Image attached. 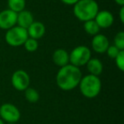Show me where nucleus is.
<instances>
[{"label": "nucleus", "mask_w": 124, "mask_h": 124, "mask_svg": "<svg viewBox=\"0 0 124 124\" xmlns=\"http://www.w3.org/2000/svg\"><path fill=\"white\" fill-rule=\"evenodd\" d=\"M83 75L79 67L68 64L60 67L56 74V83L60 89L70 91L79 85Z\"/></svg>", "instance_id": "1"}, {"label": "nucleus", "mask_w": 124, "mask_h": 124, "mask_svg": "<svg viewBox=\"0 0 124 124\" xmlns=\"http://www.w3.org/2000/svg\"><path fill=\"white\" fill-rule=\"evenodd\" d=\"M99 11V4L95 0H79L73 5V14L83 22L94 20Z\"/></svg>", "instance_id": "2"}, {"label": "nucleus", "mask_w": 124, "mask_h": 124, "mask_svg": "<svg viewBox=\"0 0 124 124\" xmlns=\"http://www.w3.org/2000/svg\"><path fill=\"white\" fill-rule=\"evenodd\" d=\"M78 86L83 96L88 99H93L100 93L102 85L99 77L88 74L82 78Z\"/></svg>", "instance_id": "3"}, {"label": "nucleus", "mask_w": 124, "mask_h": 124, "mask_svg": "<svg viewBox=\"0 0 124 124\" xmlns=\"http://www.w3.org/2000/svg\"><path fill=\"white\" fill-rule=\"evenodd\" d=\"M90 59H91V50L88 47L84 45L76 47L69 54V63L77 67L86 65Z\"/></svg>", "instance_id": "4"}, {"label": "nucleus", "mask_w": 124, "mask_h": 124, "mask_svg": "<svg viewBox=\"0 0 124 124\" xmlns=\"http://www.w3.org/2000/svg\"><path fill=\"white\" fill-rule=\"evenodd\" d=\"M28 38L29 37L26 29L18 26L7 30L5 33L6 43L12 47H19L23 45Z\"/></svg>", "instance_id": "5"}, {"label": "nucleus", "mask_w": 124, "mask_h": 124, "mask_svg": "<svg viewBox=\"0 0 124 124\" xmlns=\"http://www.w3.org/2000/svg\"><path fill=\"white\" fill-rule=\"evenodd\" d=\"M0 118L8 123H16L21 118V112L13 104L5 103L0 106Z\"/></svg>", "instance_id": "6"}, {"label": "nucleus", "mask_w": 124, "mask_h": 124, "mask_svg": "<svg viewBox=\"0 0 124 124\" xmlns=\"http://www.w3.org/2000/svg\"><path fill=\"white\" fill-rule=\"evenodd\" d=\"M12 86L18 91H25L30 85V77L26 71L23 70H17L11 77Z\"/></svg>", "instance_id": "7"}, {"label": "nucleus", "mask_w": 124, "mask_h": 124, "mask_svg": "<svg viewBox=\"0 0 124 124\" xmlns=\"http://www.w3.org/2000/svg\"><path fill=\"white\" fill-rule=\"evenodd\" d=\"M17 23V13L4 9L0 12V28L3 30H9L16 26Z\"/></svg>", "instance_id": "8"}, {"label": "nucleus", "mask_w": 124, "mask_h": 124, "mask_svg": "<svg viewBox=\"0 0 124 124\" xmlns=\"http://www.w3.org/2000/svg\"><path fill=\"white\" fill-rule=\"evenodd\" d=\"M92 48L93 51L98 54H104L106 52L108 47L110 46L109 39L103 34H97L93 36L91 42Z\"/></svg>", "instance_id": "9"}, {"label": "nucleus", "mask_w": 124, "mask_h": 124, "mask_svg": "<svg viewBox=\"0 0 124 124\" xmlns=\"http://www.w3.org/2000/svg\"><path fill=\"white\" fill-rule=\"evenodd\" d=\"M97 25L100 28L106 29L112 26L114 22V16L111 12L108 10H101L99 11L94 18Z\"/></svg>", "instance_id": "10"}, {"label": "nucleus", "mask_w": 124, "mask_h": 124, "mask_svg": "<svg viewBox=\"0 0 124 124\" xmlns=\"http://www.w3.org/2000/svg\"><path fill=\"white\" fill-rule=\"evenodd\" d=\"M28 37L33 39H39L45 34V26L40 21H33L32 24L26 29Z\"/></svg>", "instance_id": "11"}, {"label": "nucleus", "mask_w": 124, "mask_h": 124, "mask_svg": "<svg viewBox=\"0 0 124 124\" xmlns=\"http://www.w3.org/2000/svg\"><path fill=\"white\" fill-rule=\"evenodd\" d=\"M53 61L60 67L66 66L69 63V53L63 48H58L53 54Z\"/></svg>", "instance_id": "12"}, {"label": "nucleus", "mask_w": 124, "mask_h": 124, "mask_svg": "<svg viewBox=\"0 0 124 124\" xmlns=\"http://www.w3.org/2000/svg\"><path fill=\"white\" fill-rule=\"evenodd\" d=\"M34 21L33 16L30 11L28 10H22L17 14V23L18 26L27 29Z\"/></svg>", "instance_id": "13"}, {"label": "nucleus", "mask_w": 124, "mask_h": 124, "mask_svg": "<svg viewBox=\"0 0 124 124\" xmlns=\"http://www.w3.org/2000/svg\"><path fill=\"white\" fill-rule=\"evenodd\" d=\"M87 69L91 75L99 77L103 71V64L100 60L97 58H91L86 64Z\"/></svg>", "instance_id": "14"}, {"label": "nucleus", "mask_w": 124, "mask_h": 124, "mask_svg": "<svg viewBox=\"0 0 124 124\" xmlns=\"http://www.w3.org/2000/svg\"><path fill=\"white\" fill-rule=\"evenodd\" d=\"M83 28H84V31L88 35H91V36H95V35L99 34V31L100 30V28L99 27L94 20L85 21L84 25H83Z\"/></svg>", "instance_id": "15"}, {"label": "nucleus", "mask_w": 124, "mask_h": 124, "mask_svg": "<svg viewBox=\"0 0 124 124\" xmlns=\"http://www.w3.org/2000/svg\"><path fill=\"white\" fill-rule=\"evenodd\" d=\"M8 6L9 9L18 14L25 9L26 0H8Z\"/></svg>", "instance_id": "16"}, {"label": "nucleus", "mask_w": 124, "mask_h": 124, "mask_svg": "<svg viewBox=\"0 0 124 124\" xmlns=\"http://www.w3.org/2000/svg\"><path fill=\"white\" fill-rule=\"evenodd\" d=\"M25 98L30 103H36L39 100V93L33 88H27L25 90Z\"/></svg>", "instance_id": "17"}, {"label": "nucleus", "mask_w": 124, "mask_h": 124, "mask_svg": "<svg viewBox=\"0 0 124 124\" xmlns=\"http://www.w3.org/2000/svg\"><path fill=\"white\" fill-rule=\"evenodd\" d=\"M23 45H24L26 50L28 52H35L38 48V40L33 39V38H28Z\"/></svg>", "instance_id": "18"}, {"label": "nucleus", "mask_w": 124, "mask_h": 124, "mask_svg": "<svg viewBox=\"0 0 124 124\" xmlns=\"http://www.w3.org/2000/svg\"><path fill=\"white\" fill-rule=\"evenodd\" d=\"M114 45L119 50H124V31H121L117 32L114 38Z\"/></svg>", "instance_id": "19"}, {"label": "nucleus", "mask_w": 124, "mask_h": 124, "mask_svg": "<svg viewBox=\"0 0 124 124\" xmlns=\"http://www.w3.org/2000/svg\"><path fill=\"white\" fill-rule=\"evenodd\" d=\"M115 62L117 68L120 71H124V50H122V51L119 52V54L115 58Z\"/></svg>", "instance_id": "20"}, {"label": "nucleus", "mask_w": 124, "mask_h": 124, "mask_svg": "<svg viewBox=\"0 0 124 124\" xmlns=\"http://www.w3.org/2000/svg\"><path fill=\"white\" fill-rule=\"evenodd\" d=\"M120 51H122V50H119L115 45H110L105 53L107 54L108 57H110V58H111V59H115Z\"/></svg>", "instance_id": "21"}, {"label": "nucleus", "mask_w": 124, "mask_h": 124, "mask_svg": "<svg viewBox=\"0 0 124 124\" xmlns=\"http://www.w3.org/2000/svg\"><path fill=\"white\" fill-rule=\"evenodd\" d=\"M63 4H66V5H74L75 4L79 1V0H60Z\"/></svg>", "instance_id": "22"}, {"label": "nucleus", "mask_w": 124, "mask_h": 124, "mask_svg": "<svg viewBox=\"0 0 124 124\" xmlns=\"http://www.w3.org/2000/svg\"><path fill=\"white\" fill-rule=\"evenodd\" d=\"M119 18L122 23H124V6L121 7V9L119 11Z\"/></svg>", "instance_id": "23"}, {"label": "nucleus", "mask_w": 124, "mask_h": 124, "mask_svg": "<svg viewBox=\"0 0 124 124\" xmlns=\"http://www.w3.org/2000/svg\"><path fill=\"white\" fill-rule=\"evenodd\" d=\"M114 1H115L116 4H118V5H120L121 7L124 5V0H114Z\"/></svg>", "instance_id": "24"}, {"label": "nucleus", "mask_w": 124, "mask_h": 124, "mask_svg": "<svg viewBox=\"0 0 124 124\" xmlns=\"http://www.w3.org/2000/svg\"><path fill=\"white\" fill-rule=\"evenodd\" d=\"M0 124H4V122H3V120L1 118H0Z\"/></svg>", "instance_id": "25"}, {"label": "nucleus", "mask_w": 124, "mask_h": 124, "mask_svg": "<svg viewBox=\"0 0 124 124\" xmlns=\"http://www.w3.org/2000/svg\"><path fill=\"white\" fill-rule=\"evenodd\" d=\"M7 124H16V123H7Z\"/></svg>", "instance_id": "26"}]
</instances>
